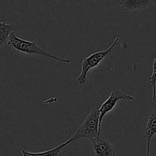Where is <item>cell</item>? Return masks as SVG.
Masks as SVG:
<instances>
[{"label": "cell", "instance_id": "cell-1", "mask_svg": "<svg viewBox=\"0 0 156 156\" xmlns=\"http://www.w3.org/2000/svg\"><path fill=\"white\" fill-rule=\"evenodd\" d=\"M7 43H8L9 45L13 48L18 52H22V53L28 54V55H40V56L51 58V59L55 60L57 61L67 63V64L70 62V60L68 58H60V57H57L51 54L50 52L44 50L40 46L37 45L35 42L26 41V40L20 38L16 35L15 32H12L10 34Z\"/></svg>", "mask_w": 156, "mask_h": 156}, {"label": "cell", "instance_id": "cell-2", "mask_svg": "<svg viewBox=\"0 0 156 156\" xmlns=\"http://www.w3.org/2000/svg\"><path fill=\"white\" fill-rule=\"evenodd\" d=\"M101 129H102L100 127L99 108L95 107L88 114L83 123L69 139L71 142L83 138L91 141L93 139L97 137L100 133H101Z\"/></svg>", "mask_w": 156, "mask_h": 156}, {"label": "cell", "instance_id": "cell-3", "mask_svg": "<svg viewBox=\"0 0 156 156\" xmlns=\"http://www.w3.org/2000/svg\"><path fill=\"white\" fill-rule=\"evenodd\" d=\"M119 37H116L112 44L106 50L95 52L83 60L81 64V73L76 79L78 83H80V84L86 83L88 72L100 64V63L112 51V50L116 45L117 43L119 42Z\"/></svg>", "mask_w": 156, "mask_h": 156}, {"label": "cell", "instance_id": "cell-4", "mask_svg": "<svg viewBox=\"0 0 156 156\" xmlns=\"http://www.w3.org/2000/svg\"><path fill=\"white\" fill-rule=\"evenodd\" d=\"M120 100H126L129 101H132L134 100V97L133 96L127 94L126 93L122 92L121 90H118L116 89H112L110 95L106 100V101L100 106L99 108V112H100V127L101 128L102 122L105 115L113 109L118 101ZM102 129V128H101Z\"/></svg>", "mask_w": 156, "mask_h": 156}, {"label": "cell", "instance_id": "cell-5", "mask_svg": "<svg viewBox=\"0 0 156 156\" xmlns=\"http://www.w3.org/2000/svg\"><path fill=\"white\" fill-rule=\"evenodd\" d=\"M96 156H115L116 148L101 133L91 140Z\"/></svg>", "mask_w": 156, "mask_h": 156}, {"label": "cell", "instance_id": "cell-6", "mask_svg": "<svg viewBox=\"0 0 156 156\" xmlns=\"http://www.w3.org/2000/svg\"><path fill=\"white\" fill-rule=\"evenodd\" d=\"M154 134H156V109H153L148 117L144 134L147 142L145 156H151V141Z\"/></svg>", "mask_w": 156, "mask_h": 156}, {"label": "cell", "instance_id": "cell-7", "mask_svg": "<svg viewBox=\"0 0 156 156\" xmlns=\"http://www.w3.org/2000/svg\"><path fill=\"white\" fill-rule=\"evenodd\" d=\"M124 12L136 11L147 8L152 0H117Z\"/></svg>", "mask_w": 156, "mask_h": 156}, {"label": "cell", "instance_id": "cell-8", "mask_svg": "<svg viewBox=\"0 0 156 156\" xmlns=\"http://www.w3.org/2000/svg\"><path fill=\"white\" fill-rule=\"evenodd\" d=\"M70 143H71V142L70 141V139H68L66 142L60 144L55 148L48 150V151H41V152H30V151H27L26 150L22 149V156H58L62 151L63 148L68 145Z\"/></svg>", "mask_w": 156, "mask_h": 156}, {"label": "cell", "instance_id": "cell-9", "mask_svg": "<svg viewBox=\"0 0 156 156\" xmlns=\"http://www.w3.org/2000/svg\"><path fill=\"white\" fill-rule=\"evenodd\" d=\"M17 25L15 23L6 24L0 22V47L8 42L9 37L12 32H15Z\"/></svg>", "mask_w": 156, "mask_h": 156}, {"label": "cell", "instance_id": "cell-10", "mask_svg": "<svg viewBox=\"0 0 156 156\" xmlns=\"http://www.w3.org/2000/svg\"><path fill=\"white\" fill-rule=\"evenodd\" d=\"M148 81H149V83L151 85V87H152V96H151V98H153L156 94V58H154V61H153L152 73H151V75L150 76Z\"/></svg>", "mask_w": 156, "mask_h": 156}, {"label": "cell", "instance_id": "cell-11", "mask_svg": "<svg viewBox=\"0 0 156 156\" xmlns=\"http://www.w3.org/2000/svg\"><path fill=\"white\" fill-rule=\"evenodd\" d=\"M149 105L152 109H156V94L155 96H154L153 98H150L149 99Z\"/></svg>", "mask_w": 156, "mask_h": 156}, {"label": "cell", "instance_id": "cell-12", "mask_svg": "<svg viewBox=\"0 0 156 156\" xmlns=\"http://www.w3.org/2000/svg\"><path fill=\"white\" fill-rule=\"evenodd\" d=\"M152 3L156 6V0H152Z\"/></svg>", "mask_w": 156, "mask_h": 156}]
</instances>
